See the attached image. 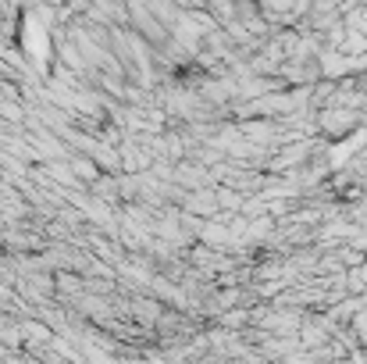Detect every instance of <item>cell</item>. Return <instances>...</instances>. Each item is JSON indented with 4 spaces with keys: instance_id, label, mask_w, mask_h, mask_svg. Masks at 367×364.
I'll use <instances>...</instances> for the list:
<instances>
[{
    "instance_id": "obj_1",
    "label": "cell",
    "mask_w": 367,
    "mask_h": 364,
    "mask_svg": "<svg viewBox=\"0 0 367 364\" xmlns=\"http://www.w3.org/2000/svg\"><path fill=\"white\" fill-rule=\"evenodd\" d=\"M71 172H75L79 179H86L89 186L100 179V172H97V161H93V154H86V157H71Z\"/></svg>"
}]
</instances>
